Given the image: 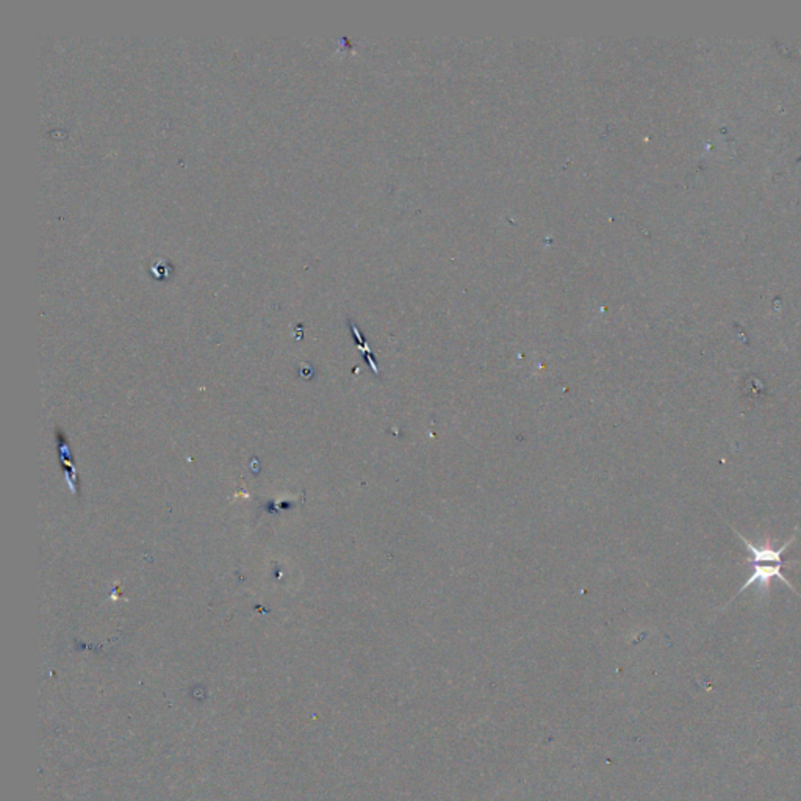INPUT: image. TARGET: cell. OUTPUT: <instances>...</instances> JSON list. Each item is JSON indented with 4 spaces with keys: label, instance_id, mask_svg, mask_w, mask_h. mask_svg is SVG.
Wrapping results in <instances>:
<instances>
[{
    "label": "cell",
    "instance_id": "6da1fadb",
    "mask_svg": "<svg viewBox=\"0 0 801 801\" xmlns=\"http://www.w3.org/2000/svg\"><path fill=\"white\" fill-rule=\"evenodd\" d=\"M736 536L739 538H742V542L745 543V548L749 553V557H747V561H748L749 565H751V569H753V573L749 576L747 582L743 584L742 587L739 588V592L734 595V598H737L739 595L743 594L747 588L751 587V586H755V584H759L763 590H769L770 584H772V579H780V581L784 584V586H788L790 590H794L795 594L798 595V592L792 587V584L784 578L782 575V567H786V565H792L790 562H786L784 559H782V554H784V551L794 543L795 534L792 538H789L788 542L782 545L781 548H775V546H772L770 545L769 540L765 542V545H763L761 548H757L756 545H753V543L748 542L742 534H739L737 530ZM732 598V600H734Z\"/></svg>",
    "mask_w": 801,
    "mask_h": 801
}]
</instances>
